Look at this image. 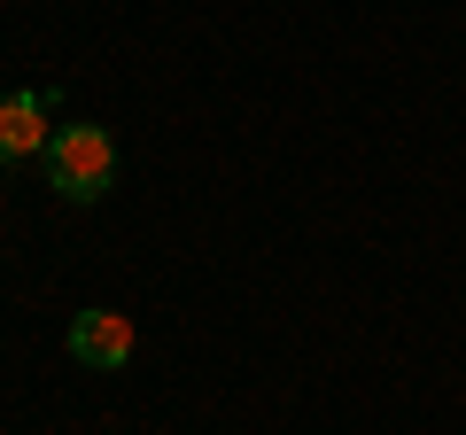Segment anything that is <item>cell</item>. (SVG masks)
Listing matches in <instances>:
<instances>
[{
	"instance_id": "obj_3",
	"label": "cell",
	"mask_w": 466,
	"mask_h": 435,
	"mask_svg": "<svg viewBox=\"0 0 466 435\" xmlns=\"http://www.w3.org/2000/svg\"><path fill=\"white\" fill-rule=\"evenodd\" d=\"M55 94H0V164H24V156H47L55 140Z\"/></svg>"
},
{
	"instance_id": "obj_2",
	"label": "cell",
	"mask_w": 466,
	"mask_h": 435,
	"mask_svg": "<svg viewBox=\"0 0 466 435\" xmlns=\"http://www.w3.org/2000/svg\"><path fill=\"white\" fill-rule=\"evenodd\" d=\"M70 358H78V366H94V373L133 366V358H140L133 319H125V311H78V319H70Z\"/></svg>"
},
{
	"instance_id": "obj_1",
	"label": "cell",
	"mask_w": 466,
	"mask_h": 435,
	"mask_svg": "<svg viewBox=\"0 0 466 435\" xmlns=\"http://www.w3.org/2000/svg\"><path fill=\"white\" fill-rule=\"evenodd\" d=\"M109 171H116V140L101 125H55L47 140V187L63 202H101L109 195Z\"/></svg>"
}]
</instances>
